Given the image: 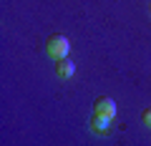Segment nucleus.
Instances as JSON below:
<instances>
[{"label":"nucleus","mask_w":151,"mask_h":146,"mask_svg":"<svg viewBox=\"0 0 151 146\" xmlns=\"http://www.w3.org/2000/svg\"><path fill=\"white\" fill-rule=\"evenodd\" d=\"M45 50H48V55H53V58H68V50H70V43L65 35H50L48 40H45Z\"/></svg>","instance_id":"f257e3e1"},{"label":"nucleus","mask_w":151,"mask_h":146,"mask_svg":"<svg viewBox=\"0 0 151 146\" xmlns=\"http://www.w3.org/2000/svg\"><path fill=\"white\" fill-rule=\"evenodd\" d=\"M96 114L98 116H106V119H113V116H116V101L108 98V96H101L96 101Z\"/></svg>","instance_id":"f03ea898"},{"label":"nucleus","mask_w":151,"mask_h":146,"mask_svg":"<svg viewBox=\"0 0 151 146\" xmlns=\"http://www.w3.org/2000/svg\"><path fill=\"white\" fill-rule=\"evenodd\" d=\"M73 70H76V63L70 58H60L58 65H55V73H58L60 78H70V76H73Z\"/></svg>","instance_id":"7ed1b4c3"},{"label":"nucleus","mask_w":151,"mask_h":146,"mask_svg":"<svg viewBox=\"0 0 151 146\" xmlns=\"http://www.w3.org/2000/svg\"><path fill=\"white\" fill-rule=\"evenodd\" d=\"M91 129L96 131V134H108V129H111V119H106V116H93L91 119Z\"/></svg>","instance_id":"20e7f679"},{"label":"nucleus","mask_w":151,"mask_h":146,"mask_svg":"<svg viewBox=\"0 0 151 146\" xmlns=\"http://www.w3.org/2000/svg\"><path fill=\"white\" fill-rule=\"evenodd\" d=\"M141 121H144L146 126H151V108H146L144 114H141Z\"/></svg>","instance_id":"39448f33"}]
</instances>
